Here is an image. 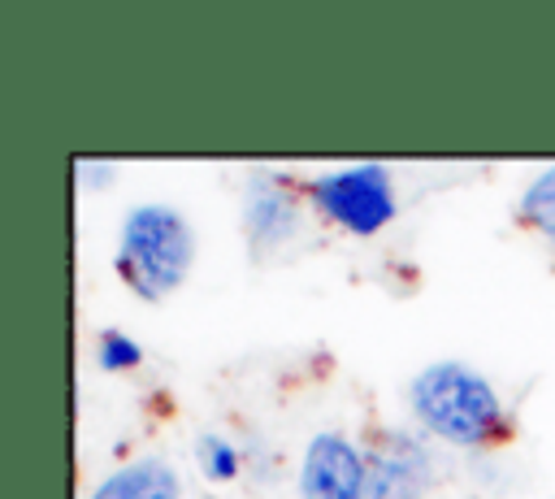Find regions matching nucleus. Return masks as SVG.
<instances>
[{"label": "nucleus", "mask_w": 555, "mask_h": 499, "mask_svg": "<svg viewBox=\"0 0 555 499\" xmlns=\"http://www.w3.org/2000/svg\"><path fill=\"white\" fill-rule=\"evenodd\" d=\"M520 217H525L546 243H555V165L542 169V174L525 187V195H520Z\"/></svg>", "instance_id": "6e6552de"}, {"label": "nucleus", "mask_w": 555, "mask_h": 499, "mask_svg": "<svg viewBox=\"0 0 555 499\" xmlns=\"http://www.w3.org/2000/svg\"><path fill=\"white\" fill-rule=\"evenodd\" d=\"M95 360H100L104 373H126V369H134V364L143 360V347H139L130 334H121V330H104Z\"/></svg>", "instance_id": "9d476101"}, {"label": "nucleus", "mask_w": 555, "mask_h": 499, "mask_svg": "<svg viewBox=\"0 0 555 499\" xmlns=\"http://www.w3.org/2000/svg\"><path fill=\"white\" fill-rule=\"evenodd\" d=\"M434 482V460L412 434H382L364 456V499H421Z\"/></svg>", "instance_id": "20e7f679"}, {"label": "nucleus", "mask_w": 555, "mask_h": 499, "mask_svg": "<svg viewBox=\"0 0 555 499\" xmlns=\"http://www.w3.org/2000/svg\"><path fill=\"white\" fill-rule=\"evenodd\" d=\"M299 499H364V456L351 438L325 430L304 447Z\"/></svg>", "instance_id": "39448f33"}, {"label": "nucleus", "mask_w": 555, "mask_h": 499, "mask_svg": "<svg viewBox=\"0 0 555 499\" xmlns=\"http://www.w3.org/2000/svg\"><path fill=\"white\" fill-rule=\"evenodd\" d=\"M195 260V234L169 204H139L121 221L117 273L139 299H165L178 291Z\"/></svg>", "instance_id": "f03ea898"}, {"label": "nucleus", "mask_w": 555, "mask_h": 499, "mask_svg": "<svg viewBox=\"0 0 555 499\" xmlns=\"http://www.w3.org/2000/svg\"><path fill=\"white\" fill-rule=\"evenodd\" d=\"M317 213H325L334 226L351 234H377L395 221V187L382 165H351L312 178L308 187Z\"/></svg>", "instance_id": "7ed1b4c3"}, {"label": "nucleus", "mask_w": 555, "mask_h": 499, "mask_svg": "<svg viewBox=\"0 0 555 499\" xmlns=\"http://www.w3.org/2000/svg\"><path fill=\"white\" fill-rule=\"evenodd\" d=\"M195 460H199L204 477H212V482H230L238 473V451L221 434H199L195 438Z\"/></svg>", "instance_id": "1a4fd4ad"}, {"label": "nucleus", "mask_w": 555, "mask_h": 499, "mask_svg": "<svg viewBox=\"0 0 555 499\" xmlns=\"http://www.w3.org/2000/svg\"><path fill=\"white\" fill-rule=\"evenodd\" d=\"M299 226V213H295V200L286 195V187L278 182H256L247 191V204H243V230L256 247H278L295 234Z\"/></svg>", "instance_id": "0eeeda50"}, {"label": "nucleus", "mask_w": 555, "mask_h": 499, "mask_svg": "<svg viewBox=\"0 0 555 499\" xmlns=\"http://www.w3.org/2000/svg\"><path fill=\"white\" fill-rule=\"evenodd\" d=\"M412 412L421 430L455 447H481L503 430V399L464 360H438L412 378Z\"/></svg>", "instance_id": "f257e3e1"}, {"label": "nucleus", "mask_w": 555, "mask_h": 499, "mask_svg": "<svg viewBox=\"0 0 555 499\" xmlns=\"http://www.w3.org/2000/svg\"><path fill=\"white\" fill-rule=\"evenodd\" d=\"M91 499H182V477L169 460L160 456H143L130 460L121 469H113Z\"/></svg>", "instance_id": "423d86ee"}]
</instances>
